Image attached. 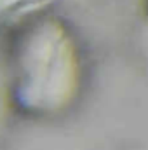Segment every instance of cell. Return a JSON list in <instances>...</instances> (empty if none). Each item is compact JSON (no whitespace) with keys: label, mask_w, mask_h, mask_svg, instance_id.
I'll use <instances>...</instances> for the list:
<instances>
[{"label":"cell","mask_w":148,"mask_h":150,"mask_svg":"<svg viewBox=\"0 0 148 150\" xmlns=\"http://www.w3.org/2000/svg\"><path fill=\"white\" fill-rule=\"evenodd\" d=\"M14 115H16V112H14V105H12V98H11V91H9V82H7L4 61L0 56V138L11 127Z\"/></svg>","instance_id":"7a4b0ae2"},{"label":"cell","mask_w":148,"mask_h":150,"mask_svg":"<svg viewBox=\"0 0 148 150\" xmlns=\"http://www.w3.org/2000/svg\"><path fill=\"white\" fill-rule=\"evenodd\" d=\"M2 61L16 115L52 120L78 103L85 61L63 21L35 18L25 23L7 40Z\"/></svg>","instance_id":"6da1fadb"}]
</instances>
